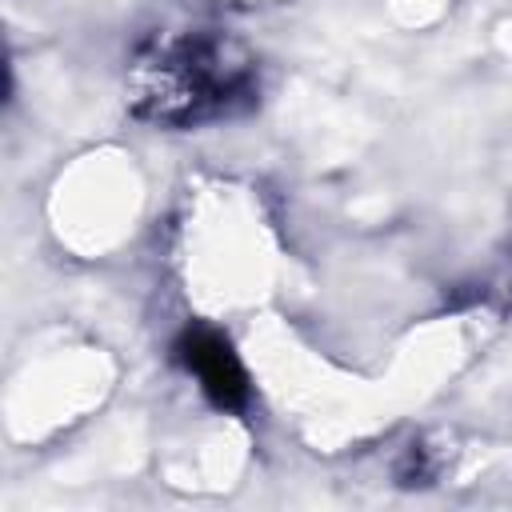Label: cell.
Segmentation results:
<instances>
[{
  "instance_id": "obj_1",
  "label": "cell",
  "mask_w": 512,
  "mask_h": 512,
  "mask_svg": "<svg viewBox=\"0 0 512 512\" xmlns=\"http://www.w3.org/2000/svg\"><path fill=\"white\" fill-rule=\"evenodd\" d=\"M136 112L156 124H204L244 108L256 96L252 64L216 36L164 40L136 60Z\"/></svg>"
},
{
  "instance_id": "obj_2",
  "label": "cell",
  "mask_w": 512,
  "mask_h": 512,
  "mask_svg": "<svg viewBox=\"0 0 512 512\" xmlns=\"http://www.w3.org/2000/svg\"><path fill=\"white\" fill-rule=\"evenodd\" d=\"M176 360L200 380L204 396L220 412H240L248 404V372H244L240 356L232 352V344L216 328L188 324L176 336Z\"/></svg>"
}]
</instances>
